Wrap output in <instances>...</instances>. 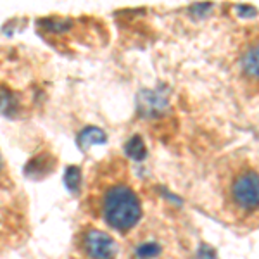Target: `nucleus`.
Here are the masks:
<instances>
[{"mask_svg": "<svg viewBox=\"0 0 259 259\" xmlns=\"http://www.w3.org/2000/svg\"><path fill=\"white\" fill-rule=\"evenodd\" d=\"M142 209L137 195L128 187H114L104 199V218L112 228L128 230L140 220Z\"/></svg>", "mask_w": 259, "mask_h": 259, "instance_id": "nucleus-1", "label": "nucleus"}, {"mask_svg": "<svg viewBox=\"0 0 259 259\" xmlns=\"http://www.w3.org/2000/svg\"><path fill=\"white\" fill-rule=\"evenodd\" d=\"M232 195L237 206L242 209H257L259 207V175L254 171L240 175L233 182Z\"/></svg>", "mask_w": 259, "mask_h": 259, "instance_id": "nucleus-2", "label": "nucleus"}, {"mask_svg": "<svg viewBox=\"0 0 259 259\" xmlns=\"http://www.w3.org/2000/svg\"><path fill=\"white\" fill-rule=\"evenodd\" d=\"M83 247L94 259H112L118 252V245L107 233L100 230H90L83 237Z\"/></svg>", "mask_w": 259, "mask_h": 259, "instance_id": "nucleus-3", "label": "nucleus"}, {"mask_svg": "<svg viewBox=\"0 0 259 259\" xmlns=\"http://www.w3.org/2000/svg\"><path fill=\"white\" fill-rule=\"evenodd\" d=\"M166 107V99L161 94L145 90L139 95V111L144 116H156Z\"/></svg>", "mask_w": 259, "mask_h": 259, "instance_id": "nucleus-4", "label": "nucleus"}, {"mask_svg": "<svg viewBox=\"0 0 259 259\" xmlns=\"http://www.w3.org/2000/svg\"><path fill=\"white\" fill-rule=\"evenodd\" d=\"M106 140H107V137L102 130L95 128V126H89L78 135V147L81 150H89L92 145L106 144Z\"/></svg>", "mask_w": 259, "mask_h": 259, "instance_id": "nucleus-5", "label": "nucleus"}, {"mask_svg": "<svg viewBox=\"0 0 259 259\" xmlns=\"http://www.w3.org/2000/svg\"><path fill=\"white\" fill-rule=\"evenodd\" d=\"M242 68L249 76L259 78V44L252 45L242 57Z\"/></svg>", "mask_w": 259, "mask_h": 259, "instance_id": "nucleus-6", "label": "nucleus"}, {"mask_svg": "<svg viewBox=\"0 0 259 259\" xmlns=\"http://www.w3.org/2000/svg\"><path fill=\"white\" fill-rule=\"evenodd\" d=\"M124 152H126L132 159L142 161V159H145V156H147V147H145L144 140H142L139 135H135L126 142V145H124Z\"/></svg>", "mask_w": 259, "mask_h": 259, "instance_id": "nucleus-7", "label": "nucleus"}, {"mask_svg": "<svg viewBox=\"0 0 259 259\" xmlns=\"http://www.w3.org/2000/svg\"><path fill=\"white\" fill-rule=\"evenodd\" d=\"M80 180H81V173L80 169L76 168V166H69L68 169H66V175H64V183L66 187H68L69 190H78V187H80Z\"/></svg>", "mask_w": 259, "mask_h": 259, "instance_id": "nucleus-8", "label": "nucleus"}, {"mask_svg": "<svg viewBox=\"0 0 259 259\" xmlns=\"http://www.w3.org/2000/svg\"><path fill=\"white\" fill-rule=\"evenodd\" d=\"M159 245L154 244V242H149V244H142L139 249H137V256L140 259H149V257H154L159 254Z\"/></svg>", "mask_w": 259, "mask_h": 259, "instance_id": "nucleus-9", "label": "nucleus"}, {"mask_svg": "<svg viewBox=\"0 0 259 259\" xmlns=\"http://www.w3.org/2000/svg\"><path fill=\"white\" fill-rule=\"evenodd\" d=\"M195 259H218V256H216L214 249L209 247V245H200Z\"/></svg>", "mask_w": 259, "mask_h": 259, "instance_id": "nucleus-10", "label": "nucleus"}, {"mask_svg": "<svg viewBox=\"0 0 259 259\" xmlns=\"http://www.w3.org/2000/svg\"><path fill=\"white\" fill-rule=\"evenodd\" d=\"M239 12H240V14H249V16H254V14H256V9H254V7L242 6V7H239Z\"/></svg>", "mask_w": 259, "mask_h": 259, "instance_id": "nucleus-11", "label": "nucleus"}]
</instances>
